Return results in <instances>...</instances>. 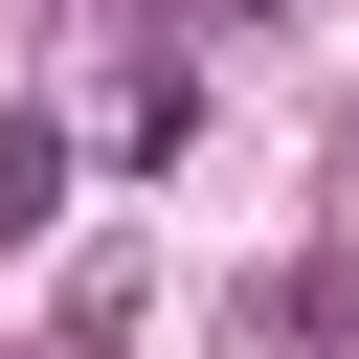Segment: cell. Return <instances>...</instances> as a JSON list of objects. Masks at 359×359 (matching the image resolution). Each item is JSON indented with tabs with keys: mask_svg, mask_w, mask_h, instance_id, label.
I'll return each instance as SVG.
<instances>
[{
	"mask_svg": "<svg viewBox=\"0 0 359 359\" xmlns=\"http://www.w3.org/2000/svg\"><path fill=\"white\" fill-rule=\"evenodd\" d=\"M45 224H67V135H45V112H0V247H45Z\"/></svg>",
	"mask_w": 359,
	"mask_h": 359,
	"instance_id": "6da1fadb",
	"label": "cell"
},
{
	"mask_svg": "<svg viewBox=\"0 0 359 359\" xmlns=\"http://www.w3.org/2000/svg\"><path fill=\"white\" fill-rule=\"evenodd\" d=\"M67 359H135V269H90V292H67Z\"/></svg>",
	"mask_w": 359,
	"mask_h": 359,
	"instance_id": "7a4b0ae2",
	"label": "cell"
}]
</instances>
